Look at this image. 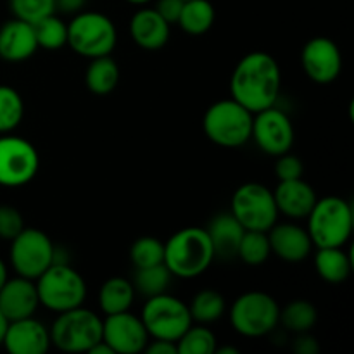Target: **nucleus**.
<instances>
[{"instance_id":"1","label":"nucleus","mask_w":354,"mask_h":354,"mask_svg":"<svg viewBox=\"0 0 354 354\" xmlns=\"http://www.w3.org/2000/svg\"><path fill=\"white\" fill-rule=\"evenodd\" d=\"M282 86V71L272 54L254 50L245 54L235 66L230 78L232 99L252 114L277 104Z\"/></svg>"},{"instance_id":"2","label":"nucleus","mask_w":354,"mask_h":354,"mask_svg":"<svg viewBox=\"0 0 354 354\" xmlns=\"http://www.w3.org/2000/svg\"><path fill=\"white\" fill-rule=\"evenodd\" d=\"M214 249L206 228L187 227L165 242V265L173 277L196 279L214 261Z\"/></svg>"},{"instance_id":"3","label":"nucleus","mask_w":354,"mask_h":354,"mask_svg":"<svg viewBox=\"0 0 354 354\" xmlns=\"http://www.w3.org/2000/svg\"><path fill=\"white\" fill-rule=\"evenodd\" d=\"M306 220V230L315 248L346 245L353 235V206L342 197L328 196L317 199Z\"/></svg>"},{"instance_id":"4","label":"nucleus","mask_w":354,"mask_h":354,"mask_svg":"<svg viewBox=\"0 0 354 354\" xmlns=\"http://www.w3.org/2000/svg\"><path fill=\"white\" fill-rule=\"evenodd\" d=\"M252 116L254 114L235 99L218 100L204 114V133L220 147H241L251 140Z\"/></svg>"},{"instance_id":"5","label":"nucleus","mask_w":354,"mask_h":354,"mask_svg":"<svg viewBox=\"0 0 354 354\" xmlns=\"http://www.w3.org/2000/svg\"><path fill=\"white\" fill-rule=\"evenodd\" d=\"M35 286L41 306L54 313H62L85 303L86 283L69 263L50 265L35 280Z\"/></svg>"},{"instance_id":"6","label":"nucleus","mask_w":354,"mask_h":354,"mask_svg":"<svg viewBox=\"0 0 354 354\" xmlns=\"http://www.w3.org/2000/svg\"><path fill=\"white\" fill-rule=\"evenodd\" d=\"M118 44V31L111 17L95 10H82L68 23V45L86 59L111 55Z\"/></svg>"},{"instance_id":"7","label":"nucleus","mask_w":354,"mask_h":354,"mask_svg":"<svg viewBox=\"0 0 354 354\" xmlns=\"http://www.w3.org/2000/svg\"><path fill=\"white\" fill-rule=\"evenodd\" d=\"M279 320V303L275 297L263 290L241 294L230 308L232 327L244 337H265L275 330Z\"/></svg>"},{"instance_id":"8","label":"nucleus","mask_w":354,"mask_h":354,"mask_svg":"<svg viewBox=\"0 0 354 354\" xmlns=\"http://www.w3.org/2000/svg\"><path fill=\"white\" fill-rule=\"evenodd\" d=\"M50 327V342L64 353H88L102 339V318L78 306L57 313Z\"/></svg>"},{"instance_id":"9","label":"nucleus","mask_w":354,"mask_h":354,"mask_svg":"<svg viewBox=\"0 0 354 354\" xmlns=\"http://www.w3.org/2000/svg\"><path fill=\"white\" fill-rule=\"evenodd\" d=\"M149 337L176 342L194 324L189 304L168 292L145 299L140 315Z\"/></svg>"},{"instance_id":"10","label":"nucleus","mask_w":354,"mask_h":354,"mask_svg":"<svg viewBox=\"0 0 354 354\" xmlns=\"http://www.w3.org/2000/svg\"><path fill=\"white\" fill-rule=\"evenodd\" d=\"M230 213L245 230L268 232L279 220L273 190L263 183L249 182L239 187L232 196Z\"/></svg>"},{"instance_id":"11","label":"nucleus","mask_w":354,"mask_h":354,"mask_svg":"<svg viewBox=\"0 0 354 354\" xmlns=\"http://www.w3.org/2000/svg\"><path fill=\"white\" fill-rule=\"evenodd\" d=\"M10 266L24 279L37 280L55 261V245L45 232L24 227L10 241Z\"/></svg>"},{"instance_id":"12","label":"nucleus","mask_w":354,"mask_h":354,"mask_svg":"<svg viewBox=\"0 0 354 354\" xmlns=\"http://www.w3.org/2000/svg\"><path fill=\"white\" fill-rule=\"evenodd\" d=\"M40 156L26 138L3 133L0 137V185L23 187L37 176Z\"/></svg>"},{"instance_id":"13","label":"nucleus","mask_w":354,"mask_h":354,"mask_svg":"<svg viewBox=\"0 0 354 354\" xmlns=\"http://www.w3.org/2000/svg\"><path fill=\"white\" fill-rule=\"evenodd\" d=\"M251 138L263 152L275 158L290 152L294 144V124L289 114L277 106L254 113Z\"/></svg>"},{"instance_id":"14","label":"nucleus","mask_w":354,"mask_h":354,"mask_svg":"<svg viewBox=\"0 0 354 354\" xmlns=\"http://www.w3.org/2000/svg\"><path fill=\"white\" fill-rule=\"evenodd\" d=\"M149 334L140 317H135L130 310L102 318V341L113 349L114 354H137L145 349Z\"/></svg>"},{"instance_id":"15","label":"nucleus","mask_w":354,"mask_h":354,"mask_svg":"<svg viewBox=\"0 0 354 354\" xmlns=\"http://www.w3.org/2000/svg\"><path fill=\"white\" fill-rule=\"evenodd\" d=\"M301 64L311 82L327 85L335 82L342 71L341 48L328 37H315L303 47Z\"/></svg>"},{"instance_id":"16","label":"nucleus","mask_w":354,"mask_h":354,"mask_svg":"<svg viewBox=\"0 0 354 354\" xmlns=\"http://www.w3.org/2000/svg\"><path fill=\"white\" fill-rule=\"evenodd\" d=\"M50 344V330L35 317L9 322L2 341L10 354H45Z\"/></svg>"},{"instance_id":"17","label":"nucleus","mask_w":354,"mask_h":354,"mask_svg":"<svg viewBox=\"0 0 354 354\" xmlns=\"http://www.w3.org/2000/svg\"><path fill=\"white\" fill-rule=\"evenodd\" d=\"M38 306L40 299L35 280L17 275L14 279H7L0 289V311L9 322L35 317Z\"/></svg>"},{"instance_id":"18","label":"nucleus","mask_w":354,"mask_h":354,"mask_svg":"<svg viewBox=\"0 0 354 354\" xmlns=\"http://www.w3.org/2000/svg\"><path fill=\"white\" fill-rule=\"evenodd\" d=\"M272 254L286 263H301L311 254L313 242L304 227L296 223H275L268 230Z\"/></svg>"},{"instance_id":"19","label":"nucleus","mask_w":354,"mask_h":354,"mask_svg":"<svg viewBox=\"0 0 354 354\" xmlns=\"http://www.w3.org/2000/svg\"><path fill=\"white\" fill-rule=\"evenodd\" d=\"M273 197L279 213L286 214L290 220H306L318 199L313 187L303 178L279 180Z\"/></svg>"},{"instance_id":"20","label":"nucleus","mask_w":354,"mask_h":354,"mask_svg":"<svg viewBox=\"0 0 354 354\" xmlns=\"http://www.w3.org/2000/svg\"><path fill=\"white\" fill-rule=\"evenodd\" d=\"M37 50V37L31 23L14 17L0 26V57L3 61H26Z\"/></svg>"},{"instance_id":"21","label":"nucleus","mask_w":354,"mask_h":354,"mask_svg":"<svg viewBox=\"0 0 354 354\" xmlns=\"http://www.w3.org/2000/svg\"><path fill=\"white\" fill-rule=\"evenodd\" d=\"M169 26L154 7L140 9L130 19V37L144 50H159L168 44Z\"/></svg>"},{"instance_id":"22","label":"nucleus","mask_w":354,"mask_h":354,"mask_svg":"<svg viewBox=\"0 0 354 354\" xmlns=\"http://www.w3.org/2000/svg\"><path fill=\"white\" fill-rule=\"evenodd\" d=\"M209 241L213 244L214 256L221 259L237 258L239 244L242 241L245 228L237 221L232 213H220L209 221L206 228Z\"/></svg>"},{"instance_id":"23","label":"nucleus","mask_w":354,"mask_h":354,"mask_svg":"<svg viewBox=\"0 0 354 354\" xmlns=\"http://www.w3.org/2000/svg\"><path fill=\"white\" fill-rule=\"evenodd\" d=\"M315 268L322 280L328 283H342L353 272V261L344 245L317 248Z\"/></svg>"},{"instance_id":"24","label":"nucleus","mask_w":354,"mask_h":354,"mask_svg":"<svg viewBox=\"0 0 354 354\" xmlns=\"http://www.w3.org/2000/svg\"><path fill=\"white\" fill-rule=\"evenodd\" d=\"M120 66L111 55L90 59L85 71V85L93 95H109L120 83Z\"/></svg>"},{"instance_id":"25","label":"nucleus","mask_w":354,"mask_h":354,"mask_svg":"<svg viewBox=\"0 0 354 354\" xmlns=\"http://www.w3.org/2000/svg\"><path fill=\"white\" fill-rule=\"evenodd\" d=\"M133 283L123 277L107 279L99 290V308L106 315H116L128 311L135 301Z\"/></svg>"},{"instance_id":"26","label":"nucleus","mask_w":354,"mask_h":354,"mask_svg":"<svg viewBox=\"0 0 354 354\" xmlns=\"http://www.w3.org/2000/svg\"><path fill=\"white\" fill-rule=\"evenodd\" d=\"M214 17H216V12L209 0H185L178 24L185 33L204 35L211 30Z\"/></svg>"},{"instance_id":"27","label":"nucleus","mask_w":354,"mask_h":354,"mask_svg":"<svg viewBox=\"0 0 354 354\" xmlns=\"http://www.w3.org/2000/svg\"><path fill=\"white\" fill-rule=\"evenodd\" d=\"M318 311L313 303L306 299H294L286 308H280V320L287 330L294 334H304L311 332L317 325Z\"/></svg>"},{"instance_id":"28","label":"nucleus","mask_w":354,"mask_h":354,"mask_svg":"<svg viewBox=\"0 0 354 354\" xmlns=\"http://www.w3.org/2000/svg\"><path fill=\"white\" fill-rule=\"evenodd\" d=\"M171 277L165 263H161V265L145 266V268H135L131 283H133L135 292L142 294L144 297H152L168 290Z\"/></svg>"},{"instance_id":"29","label":"nucleus","mask_w":354,"mask_h":354,"mask_svg":"<svg viewBox=\"0 0 354 354\" xmlns=\"http://www.w3.org/2000/svg\"><path fill=\"white\" fill-rule=\"evenodd\" d=\"M189 310L194 322L207 325L223 317L225 310H227V303H225V297L220 292L213 289H204L194 296Z\"/></svg>"},{"instance_id":"30","label":"nucleus","mask_w":354,"mask_h":354,"mask_svg":"<svg viewBox=\"0 0 354 354\" xmlns=\"http://www.w3.org/2000/svg\"><path fill=\"white\" fill-rule=\"evenodd\" d=\"M33 30L38 48L59 50L64 45H68V24L61 17L55 16V12L33 23Z\"/></svg>"},{"instance_id":"31","label":"nucleus","mask_w":354,"mask_h":354,"mask_svg":"<svg viewBox=\"0 0 354 354\" xmlns=\"http://www.w3.org/2000/svg\"><path fill=\"white\" fill-rule=\"evenodd\" d=\"M218 348V339L206 325H190L176 341L178 354H213Z\"/></svg>"},{"instance_id":"32","label":"nucleus","mask_w":354,"mask_h":354,"mask_svg":"<svg viewBox=\"0 0 354 354\" xmlns=\"http://www.w3.org/2000/svg\"><path fill=\"white\" fill-rule=\"evenodd\" d=\"M24 118V100L16 88L0 85V133H10Z\"/></svg>"},{"instance_id":"33","label":"nucleus","mask_w":354,"mask_h":354,"mask_svg":"<svg viewBox=\"0 0 354 354\" xmlns=\"http://www.w3.org/2000/svg\"><path fill=\"white\" fill-rule=\"evenodd\" d=\"M270 254H272V248H270L268 232H244L241 244H239L237 258H241L249 266H259L268 261Z\"/></svg>"},{"instance_id":"34","label":"nucleus","mask_w":354,"mask_h":354,"mask_svg":"<svg viewBox=\"0 0 354 354\" xmlns=\"http://www.w3.org/2000/svg\"><path fill=\"white\" fill-rule=\"evenodd\" d=\"M130 259L135 268L165 263V242L156 237H140L131 244Z\"/></svg>"},{"instance_id":"35","label":"nucleus","mask_w":354,"mask_h":354,"mask_svg":"<svg viewBox=\"0 0 354 354\" xmlns=\"http://www.w3.org/2000/svg\"><path fill=\"white\" fill-rule=\"evenodd\" d=\"M9 6L14 17L31 24L55 12V0H9Z\"/></svg>"},{"instance_id":"36","label":"nucleus","mask_w":354,"mask_h":354,"mask_svg":"<svg viewBox=\"0 0 354 354\" xmlns=\"http://www.w3.org/2000/svg\"><path fill=\"white\" fill-rule=\"evenodd\" d=\"M24 228L23 214L12 206H0V239L12 241L17 234Z\"/></svg>"},{"instance_id":"37","label":"nucleus","mask_w":354,"mask_h":354,"mask_svg":"<svg viewBox=\"0 0 354 354\" xmlns=\"http://www.w3.org/2000/svg\"><path fill=\"white\" fill-rule=\"evenodd\" d=\"M275 173L279 180H294V178H303L304 166L297 156L286 152L282 156H277V165Z\"/></svg>"},{"instance_id":"38","label":"nucleus","mask_w":354,"mask_h":354,"mask_svg":"<svg viewBox=\"0 0 354 354\" xmlns=\"http://www.w3.org/2000/svg\"><path fill=\"white\" fill-rule=\"evenodd\" d=\"M183 2H185V0H158L154 9L158 10L159 16H161L166 23L173 24L178 23V17L183 9Z\"/></svg>"},{"instance_id":"39","label":"nucleus","mask_w":354,"mask_h":354,"mask_svg":"<svg viewBox=\"0 0 354 354\" xmlns=\"http://www.w3.org/2000/svg\"><path fill=\"white\" fill-rule=\"evenodd\" d=\"M294 351L297 354H318L320 346L317 339L310 335V332H304V334H297V339L294 341Z\"/></svg>"},{"instance_id":"40","label":"nucleus","mask_w":354,"mask_h":354,"mask_svg":"<svg viewBox=\"0 0 354 354\" xmlns=\"http://www.w3.org/2000/svg\"><path fill=\"white\" fill-rule=\"evenodd\" d=\"M144 351L149 354H178L176 342L162 341V339H149Z\"/></svg>"},{"instance_id":"41","label":"nucleus","mask_w":354,"mask_h":354,"mask_svg":"<svg viewBox=\"0 0 354 354\" xmlns=\"http://www.w3.org/2000/svg\"><path fill=\"white\" fill-rule=\"evenodd\" d=\"M86 0H55V10L64 14H78L85 7Z\"/></svg>"},{"instance_id":"42","label":"nucleus","mask_w":354,"mask_h":354,"mask_svg":"<svg viewBox=\"0 0 354 354\" xmlns=\"http://www.w3.org/2000/svg\"><path fill=\"white\" fill-rule=\"evenodd\" d=\"M88 353L90 354H114L113 349H111L109 346H107L106 342L102 341V339H100V341L97 342V344H93L92 348H90Z\"/></svg>"},{"instance_id":"43","label":"nucleus","mask_w":354,"mask_h":354,"mask_svg":"<svg viewBox=\"0 0 354 354\" xmlns=\"http://www.w3.org/2000/svg\"><path fill=\"white\" fill-rule=\"evenodd\" d=\"M7 279H9V272H7L6 263H3L2 258H0V289H2L3 283L7 282Z\"/></svg>"},{"instance_id":"44","label":"nucleus","mask_w":354,"mask_h":354,"mask_svg":"<svg viewBox=\"0 0 354 354\" xmlns=\"http://www.w3.org/2000/svg\"><path fill=\"white\" fill-rule=\"evenodd\" d=\"M7 325H9V320H7V318L3 317L2 311H0V346H2L3 335H6V330H7Z\"/></svg>"},{"instance_id":"45","label":"nucleus","mask_w":354,"mask_h":354,"mask_svg":"<svg viewBox=\"0 0 354 354\" xmlns=\"http://www.w3.org/2000/svg\"><path fill=\"white\" fill-rule=\"evenodd\" d=\"M214 353H220V354H237L239 351L235 348H228V346H227V348H221V349L216 348V351H214Z\"/></svg>"},{"instance_id":"46","label":"nucleus","mask_w":354,"mask_h":354,"mask_svg":"<svg viewBox=\"0 0 354 354\" xmlns=\"http://www.w3.org/2000/svg\"><path fill=\"white\" fill-rule=\"evenodd\" d=\"M127 2L133 3V6H145V3L151 2V0H127Z\"/></svg>"}]
</instances>
